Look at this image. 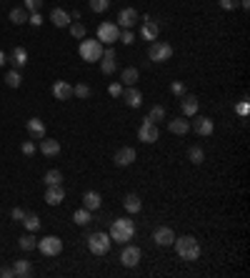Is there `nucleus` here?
<instances>
[{
	"instance_id": "obj_1",
	"label": "nucleus",
	"mask_w": 250,
	"mask_h": 278,
	"mask_svg": "<svg viewBox=\"0 0 250 278\" xmlns=\"http://www.w3.org/2000/svg\"><path fill=\"white\" fill-rule=\"evenodd\" d=\"M173 243H175V251L183 261H198L200 258V243H198L195 235H180Z\"/></svg>"
},
{
	"instance_id": "obj_2",
	"label": "nucleus",
	"mask_w": 250,
	"mask_h": 278,
	"mask_svg": "<svg viewBox=\"0 0 250 278\" xmlns=\"http://www.w3.org/2000/svg\"><path fill=\"white\" fill-rule=\"evenodd\" d=\"M135 235V223L130 218H115L110 226V238L115 243H128Z\"/></svg>"
},
{
	"instance_id": "obj_3",
	"label": "nucleus",
	"mask_w": 250,
	"mask_h": 278,
	"mask_svg": "<svg viewBox=\"0 0 250 278\" xmlns=\"http://www.w3.org/2000/svg\"><path fill=\"white\" fill-rule=\"evenodd\" d=\"M110 243H113V238L105 231H95V233L88 235V248H90L93 256H105L110 251Z\"/></svg>"
},
{
	"instance_id": "obj_4",
	"label": "nucleus",
	"mask_w": 250,
	"mask_h": 278,
	"mask_svg": "<svg viewBox=\"0 0 250 278\" xmlns=\"http://www.w3.org/2000/svg\"><path fill=\"white\" fill-rule=\"evenodd\" d=\"M78 53H80V58L85 60V63H95V60L103 58V43L95 41V38H93V41H85V38H83Z\"/></svg>"
},
{
	"instance_id": "obj_5",
	"label": "nucleus",
	"mask_w": 250,
	"mask_h": 278,
	"mask_svg": "<svg viewBox=\"0 0 250 278\" xmlns=\"http://www.w3.org/2000/svg\"><path fill=\"white\" fill-rule=\"evenodd\" d=\"M148 58L155 63H165L173 58V46L170 43H163V41H153V46L148 48Z\"/></svg>"
},
{
	"instance_id": "obj_6",
	"label": "nucleus",
	"mask_w": 250,
	"mask_h": 278,
	"mask_svg": "<svg viewBox=\"0 0 250 278\" xmlns=\"http://www.w3.org/2000/svg\"><path fill=\"white\" fill-rule=\"evenodd\" d=\"M118 38H120L118 23H100V25H98V41H100L103 46H113Z\"/></svg>"
},
{
	"instance_id": "obj_7",
	"label": "nucleus",
	"mask_w": 250,
	"mask_h": 278,
	"mask_svg": "<svg viewBox=\"0 0 250 278\" xmlns=\"http://www.w3.org/2000/svg\"><path fill=\"white\" fill-rule=\"evenodd\" d=\"M38 251L43 256H60L63 253V241L58 235H45L43 241H38Z\"/></svg>"
},
{
	"instance_id": "obj_8",
	"label": "nucleus",
	"mask_w": 250,
	"mask_h": 278,
	"mask_svg": "<svg viewBox=\"0 0 250 278\" xmlns=\"http://www.w3.org/2000/svg\"><path fill=\"white\" fill-rule=\"evenodd\" d=\"M160 138V131H158V126L155 123H150L148 118L140 123V128H138V140H143V143H155Z\"/></svg>"
},
{
	"instance_id": "obj_9",
	"label": "nucleus",
	"mask_w": 250,
	"mask_h": 278,
	"mask_svg": "<svg viewBox=\"0 0 250 278\" xmlns=\"http://www.w3.org/2000/svg\"><path fill=\"white\" fill-rule=\"evenodd\" d=\"M140 15H138V10L135 8H123L120 13H118V28H123V30H130L133 25H135V20H138Z\"/></svg>"
},
{
	"instance_id": "obj_10",
	"label": "nucleus",
	"mask_w": 250,
	"mask_h": 278,
	"mask_svg": "<svg viewBox=\"0 0 250 278\" xmlns=\"http://www.w3.org/2000/svg\"><path fill=\"white\" fill-rule=\"evenodd\" d=\"M140 248L138 246H125L123 248V253H120V261H123V266H128V268H135L138 263H140Z\"/></svg>"
},
{
	"instance_id": "obj_11",
	"label": "nucleus",
	"mask_w": 250,
	"mask_h": 278,
	"mask_svg": "<svg viewBox=\"0 0 250 278\" xmlns=\"http://www.w3.org/2000/svg\"><path fill=\"white\" fill-rule=\"evenodd\" d=\"M113 161H115L118 168H125V166H130V163L138 161V153H135V148H120V150L115 153Z\"/></svg>"
},
{
	"instance_id": "obj_12",
	"label": "nucleus",
	"mask_w": 250,
	"mask_h": 278,
	"mask_svg": "<svg viewBox=\"0 0 250 278\" xmlns=\"http://www.w3.org/2000/svg\"><path fill=\"white\" fill-rule=\"evenodd\" d=\"M153 241H155L158 246H173L175 233H173V228H168V226H160V228L153 231Z\"/></svg>"
},
{
	"instance_id": "obj_13",
	"label": "nucleus",
	"mask_w": 250,
	"mask_h": 278,
	"mask_svg": "<svg viewBox=\"0 0 250 278\" xmlns=\"http://www.w3.org/2000/svg\"><path fill=\"white\" fill-rule=\"evenodd\" d=\"M193 118H195V121H193L190 128H193L198 136H210V133H213V121H210L208 115H198V113H195Z\"/></svg>"
},
{
	"instance_id": "obj_14",
	"label": "nucleus",
	"mask_w": 250,
	"mask_h": 278,
	"mask_svg": "<svg viewBox=\"0 0 250 278\" xmlns=\"http://www.w3.org/2000/svg\"><path fill=\"white\" fill-rule=\"evenodd\" d=\"M158 33H160V25L153 20V18H143V25H140V35L145 38V41H155L158 38Z\"/></svg>"
},
{
	"instance_id": "obj_15",
	"label": "nucleus",
	"mask_w": 250,
	"mask_h": 278,
	"mask_svg": "<svg viewBox=\"0 0 250 278\" xmlns=\"http://www.w3.org/2000/svg\"><path fill=\"white\" fill-rule=\"evenodd\" d=\"M115 63H118V58H115V50H113V48H103V58H100V70H103L105 75H110V73L115 70Z\"/></svg>"
},
{
	"instance_id": "obj_16",
	"label": "nucleus",
	"mask_w": 250,
	"mask_h": 278,
	"mask_svg": "<svg viewBox=\"0 0 250 278\" xmlns=\"http://www.w3.org/2000/svg\"><path fill=\"white\" fill-rule=\"evenodd\" d=\"M63 201H65V190H63V185H48V190H45V203L60 206Z\"/></svg>"
},
{
	"instance_id": "obj_17",
	"label": "nucleus",
	"mask_w": 250,
	"mask_h": 278,
	"mask_svg": "<svg viewBox=\"0 0 250 278\" xmlns=\"http://www.w3.org/2000/svg\"><path fill=\"white\" fill-rule=\"evenodd\" d=\"M28 133H30V138L33 140H40V138H45V123L40 121V118H30L28 121Z\"/></svg>"
},
{
	"instance_id": "obj_18",
	"label": "nucleus",
	"mask_w": 250,
	"mask_h": 278,
	"mask_svg": "<svg viewBox=\"0 0 250 278\" xmlns=\"http://www.w3.org/2000/svg\"><path fill=\"white\" fill-rule=\"evenodd\" d=\"M100 203H103V195H100L98 190H88L85 195H83V208H88L90 213H93V211H98V208H100Z\"/></svg>"
},
{
	"instance_id": "obj_19",
	"label": "nucleus",
	"mask_w": 250,
	"mask_h": 278,
	"mask_svg": "<svg viewBox=\"0 0 250 278\" xmlns=\"http://www.w3.org/2000/svg\"><path fill=\"white\" fill-rule=\"evenodd\" d=\"M123 98H125V103H128L130 108H140V105H143V95H140V91H138L135 86L123 88Z\"/></svg>"
},
{
	"instance_id": "obj_20",
	"label": "nucleus",
	"mask_w": 250,
	"mask_h": 278,
	"mask_svg": "<svg viewBox=\"0 0 250 278\" xmlns=\"http://www.w3.org/2000/svg\"><path fill=\"white\" fill-rule=\"evenodd\" d=\"M53 95H55V100H70L73 98V86L65 83V81H58V83H53Z\"/></svg>"
},
{
	"instance_id": "obj_21",
	"label": "nucleus",
	"mask_w": 250,
	"mask_h": 278,
	"mask_svg": "<svg viewBox=\"0 0 250 278\" xmlns=\"http://www.w3.org/2000/svg\"><path fill=\"white\" fill-rule=\"evenodd\" d=\"M40 153L48 155V158H55L60 153V143L53 140V138H40Z\"/></svg>"
},
{
	"instance_id": "obj_22",
	"label": "nucleus",
	"mask_w": 250,
	"mask_h": 278,
	"mask_svg": "<svg viewBox=\"0 0 250 278\" xmlns=\"http://www.w3.org/2000/svg\"><path fill=\"white\" fill-rule=\"evenodd\" d=\"M70 13H65L63 8H53V13H50V23L55 25V28H68L70 25Z\"/></svg>"
},
{
	"instance_id": "obj_23",
	"label": "nucleus",
	"mask_w": 250,
	"mask_h": 278,
	"mask_svg": "<svg viewBox=\"0 0 250 278\" xmlns=\"http://www.w3.org/2000/svg\"><path fill=\"white\" fill-rule=\"evenodd\" d=\"M180 110H183V115L185 118H193L195 113H198V98L195 95H183V100H180Z\"/></svg>"
},
{
	"instance_id": "obj_24",
	"label": "nucleus",
	"mask_w": 250,
	"mask_h": 278,
	"mask_svg": "<svg viewBox=\"0 0 250 278\" xmlns=\"http://www.w3.org/2000/svg\"><path fill=\"white\" fill-rule=\"evenodd\" d=\"M13 276H18V278H30V276H33V266H30V261L18 258V261L13 263Z\"/></svg>"
},
{
	"instance_id": "obj_25",
	"label": "nucleus",
	"mask_w": 250,
	"mask_h": 278,
	"mask_svg": "<svg viewBox=\"0 0 250 278\" xmlns=\"http://www.w3.org/2000/svg\"><path fill=\"white\" fill-rule=\"evenodd\" d=\"M138 78H140V70H138V68H125V70L120 73V81H123V86H125V88L135 86V83H138Z\"/></svg>"
},
{
	"instance_id": "obj_26",
	"label": "nucleus",
	"mask_w": 250,
	"mask_h": 278,
	"mask_svg": "<svg viewBox=\"0 0 250 278\" xmlns=\"http://www.w3.org/2000/svg\"><path fill=\"white\" fill-rule=\"evenodd\" d=\"M168 131L175 133V136H185L190 131V123L185 121V118H175V121H168Z\"/></svg>"
},
{
	"instance_id": "obj_27",
	"label": "nucleus",
	"mask_w": 250,
	"mask_h": 278,
	"mask_svg": "<svg viewBox=\"0 0 250 278\" xmlns=\"http://www.w3.org/2000/svg\"><path fill=\"white\" fill-rule=\"evenodd\" d=\"M10 60H13V65H15V68L28 65V50H25L23 46H15V48H13V53H10Z\"/></svg>"
},
{
	"instance_id": "obj_28",
	"label": "nucleus",
	"mask_w": 250,
	"mask_h": 278,
	"mask_svg": "<svg viewBox=\"0 0 250 278\" xmlns=\"http://www.w3.org/2000/svg\"><path fill=\"white\" fill-rule=\"evenodd\" d=\"M123 206H125V211H128V213H138L143 208V201H140L135 193H128V195H125V203Z\"/></svg>"
},
{
	"instance_id": "obj_29",
	"label": "nucleus",
	"mask_w": 250,
	"mask_h": 278,
	"mask_svg": "<svg viewBox=\"0 0 250 278\" xmlns=\"http://www.w3.org/2000/svg\"><path fill=\"white\" fill-rule=\"evenodd\" d=\"M73 221H75L78 226H88V223L93 221V213H90L88 208H80V211L73 213Z\"/></svg>"
},
{
	"instance_id": "obj_30",
	"label": "nucleus",
	"mask_w": 250,
	"mask_h": 278,
	"mask_svg": "<svg viewBox=\"0 0 250 278\" xmlns=\"http://www.w3.org/2000/svg\"><path fill=\"white\" fill-rule=\"evenodd\" d=\"M43 181H45V185H60V183H63V173H60L58 168H50Z\"/></svg>"
},
{
	"instance_id": "obj_31",
	"label": "nucleus",
	"mask_w": 250,
	"mask_h": 278,
	"mask_svg": "<svg viewBox=\"0 0 250 278\" xmlns=\"http://www.w3.org/2000/svg\"><path fill=\"white\" fill-rule=\"evenodd\" d=\"M18 246H20L23 251H33V248L38 246V241H35V233H28V235L18 238Z\"/></svg>"
},
{
	"instance_id": "obj_32",
	"label": "nucleus",
	"mask_w": 250,
	"mask_h": 278,
	"mask_svg": "<svg viewBox=\"0 0 250 278\" xmlns=\"http://www.w3.org/2000/svg\"><path fill=\"white\" fill-rule=\"evenodd\" d=\"M163 118H165V108H163V105H153V108H150V113H148V121L158 126V123L163 121Z\"/></svg>"
},
{
	"instance_id": "obj_33",
	"label": "nucleus",
	"mask_w": 250,
	"mask_h": 278,
	"mask_svg": "<svg viewBox=\"0 0 250 278\" xmlns=\"http://www.w3.org/2000/svg\"><path fill=\"white\" fill-rule=\"evenodd\" d=\"M5 83H8V88H20L23 78H20L18 70H8V73H5Z\"/></svg>"
},
{
	"instance_id": "obj_34",
	"label": "nucleus",
	"mask_w": 250,
	"mask_h": 278,
	"mask_svg": "<svg viewBox=\"0 0 250 278\" xmlns=\"http://www.w3.org/2000/svg\"><path fill=\"white\" fill-rule=\"evenodd\" d=\"M90 86L88 83H78V86H73V95L75 98H83V100H85V98H90Z\"/></svg>"
},
{
	"instance_id": "obj_35",
	"label": "nucleus",
	"mask_w": 250,
	"mask_h": 278,
	"mask_svg": "<svg viewBox=\"0 0 250 278\" xmlns=\"http://www.w3.org/2000/svg\"><path fill=\"white\" fill-rule=\"evenodd\" d=\"M10 20H13L15 25L28 23V13H25V8H13V10H10Z\"/></svg>"
},
{
	"instance_id": "obj_36",
	"label": "nucleus",
	"mask_w": 250,
	"mask_h": 278,
	"mask_svg": "<svg viewBox=\"0 0 250 278\" xmlns=\"http://www.w3.org/2000/svg\"><path fill=\"white\" fill-rule=\"evenodd\" d=\"M23 223H25V228H28L30 233H38V231H40V218H38L35 213H28Z\"/></svg>"
},
{
	"instance_id": "obj_37",
	"label": "nucleus",
	"mask_w": 250,
	"mask_h": 278,
	"mask_svg": "<svg viewBox=\"0 0 250 278\" xmlns=\"http://www.w3.org/2000/svg\"><path fill=\"white\" fill-rule=\"evenodd\" d=\"M188 158L198 166V163H203V161H205V153H203V148H200V145H193V148L188 150Z\"/></svg>"
},
{
	"instance_id": "obj_38",
	"label": "nucleus",
	"mask_w": 250,
	"mask_h": 278,
	"mask_svg": "<svg viewBox=\"0 0 250 278\" xmlns=\"http://www.w3.org/2000/svg\"><path fill=\"white\" fill-rule=\"evenodd\" d=\"M88 5L93 13H105L110 8V0H88Z\"/></svg>"
},
{
	"instance_id": "obj_39",
	"label": "nucleus",
	"mask_w": 250,
	"mask_h": 278,
	"mask_svg": "<svg viewBox=\"0 0 250 278\" xmlns=\"http://www.w3.org/2000/svg\"><path fill=\"white\" fill-rule=\"evenodd\" d=\"M68 28H70V35L75 38V41H83V38H85V25L83 23H70Z\"/></svg>"
},
{
	"instance_id": "obj_40",
	"label": "nucleus",
	"mask_w": 250,
	"mask_h": 278,
	"mask_svg": "<svg viewBox=\"0 0 250 278\" xmlns=\"http://www.w3.org/2000/svg\"><path fill=\"white\" fill-rule=\"evenodd\" d=\"M118 41L123 43V46H130L133 41H135V35H133V30H120V38Z\"/></svg>"
},
{
	"instance_id": "obj_41",
	"label": "nucleus",
	"mask_w": 250,
	"mask_h": 278,
	"mask_svg": "<svg viewBox=\"0 0 250 278\" xmlns=\"http://www.w3.org/2000/svg\"><path fill=\"white\" fill-rule=\"evenodd\" d=\"M23 3H25V10L38 13V10H40V5H43V0H23Z\"/></svg>"
},
{
	"instance_id": "obj_42",
	"label": "nucleus",
	"mask_w": 250,
	"mask_h": 278,
	"mask_svg": "<svg viewBox=\"0 0 250 278\" xmlns=\"http://www.w3.org/2000/svg\"><path fill=\"white\" fill-rule=\"evenodd\" d=\"M170 93H173V95H180V98H183V95H185V86H183L180 81H173V83H170Z\"/></svg>"
},
{
	"instance_id": "obj_43",
	"label": "nucleus",
	"mask_w": 250,
	"mask_h": 278,
	"mask_svg": "<svg viewBox=\"0 0 250 278\" xmlns=\"http://www.w3.org/2000/svg\"><path fill=\"white\" fill-rule=\"evenodd\" d=\"M218 3H220V8H223V10H235L240 0H218Z\"/></svg>"
},
{
	"instance_id": "obj_44",
	"label": "nucleus",
	"mask_w": 250,
	"mask_h": 278,
	"mask_svg": "<svg viewBox=\"0 0 250 278\" xmlns=\"http://www.w3.org/2000/svg\"><path fill=\"white\" fill-rule=\"evenodd\" d=\"M25 216H28V213H25L23 208H13V213H10V218H13V221H18V223H23V221H25Z\"/></svg>"
},
{
	"instance_id": "obj_45",
	"label": "nucleus",
	"mask_w": 250,
	"mask_h": 278,
	"mask_svg": "<svg viewBox=\"0 0 250 278\" xmlns=\"http://www.w3.org/2000/svg\"><path fill=\"white\" fill-rule=\"evenodd\" d=\"M20 150H23V153H25V155H33V153H35V143H33V140H25V143H23V148H20Z\"/></svg>"
},
{
	"instance_id": "obj_46",
	"label": "nucleus",
	"mask_w": 250,
	"mask_h": 278,
	"mask_svg": "<svg viewBox=\"0 0 250 278\" xmlns=\"http://www.w3.org/2000/svg\"><path fill=\"white\" fill-rule=\"evenodd\" d=\"M108 93H110V95H115V98H118V95H123V86H120V83H113V86H110V88H108Z\"/></svg>"
},
{
	"instance_id": "obj_47",
	"label": "nucleus",
	"mask_w": 250,
	"mask_h": 278,
	"mask_svg": "<svg viewBox=\"0 0 250 278\" xmlns=\"http://www.w3.org/2000/svg\"><path fill=\"white\" fill-rule=\"evenodd\" d=\"M28 23H30V25H40V23H43V18H40V13H33V15L28 18Z\"/></svg>"
},
{
	"instance_id": "obj_48",
	"label": "nucleus",
	"mask_w": 250,
	"mask_h": 278,
	"mask_svg": "<svg viewBox=\"0 0 250 278\" xmlns=\"http://www.w3.org/2000/svg\"><path fill=\"white\" fill-rule=\"evenodd\" d=\"M0 276H3V278H13V268H0Z\"/></svg>"
},
{
	"instance_id": "obj_49",
	"label": "nucleus",
	"mask_w": 250,
	"mask_h": 278,
	"mask_svg": "<svg viewBox=\"0 0 250 278\" xmlns=\"http://www.w3.org/2000/svg\"><path fill=\"white\" fill-rule=\"evenodd\" d=\"M238 113H240V115H248V103H240V105H238Z\"/></svg>"
},
{
	"instance_id": "obj_50",
	"label": "nucleus",
	"mask_w": 250,
	"mask_h": 278,
	"mask_svg": "<svg viewBox=\"0 0 250 278\" xmlns=\"http://www.w3.org/2000/svg\"><path fill=\"white\" fill-rule=\"evenodd\" d=\"M3 63H5V53H3V50H0V65H3Z\"/></svg>"
}]
</instances>
